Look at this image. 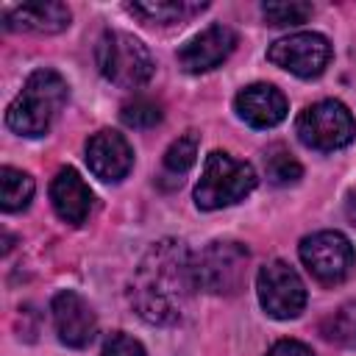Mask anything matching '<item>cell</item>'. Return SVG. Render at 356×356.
<instances>
[{"label": "cell", "instance_id": "obj_1", "mask_svg": "<svg viewBox=\"0 0 356 356\" xmlns=\"http://www.w3.org/2000/svg\"><path fill=\"white\" fill-rule=\"evenodd\" d=\"M192 253L178 239L156 242L139 261L131 278L128 300L134 312L150 325H172L197 289Z\"/></svg>", "mask_w": 356, "mask_h": 356}, {"label": "cell", "instance_id": "obj_2", "mask_svg": "<svg viewBox=\"0 0 356 356\" xmlns=\"http://www.w3.org/2000/svg\"><path fill=\"white\" fill-rule=\"evenodd\" d=\"M67 103V81L56 70H36L28 75L22 92L11 100L6 122L22 136H42Z\"/></svg>", "mask_w": 356, "mask_h": 356}, {"label": "cell", "instance_id": "obj_3", "mask_svg": "<svg viewBox=\"0 0 356 356\" xmlns=\"http://www.w3.org/2000/svg\"><path fill=\"white\" fill-rule=\"evenodd\" d=\"M256 189V170L248 161L234 159L225 150H211L203 164V175L195 186V203L203 211H214L245 200Z\"/></svg>", "mask_w": 356, "mask_h": 356}, {"label": "cell", "instance_id": "obj_4", "mask_svg": "<svg viewBox=\"0 0 356 356\" xmlns=\"http://www.w3.org/2000/svg\"><path fill=\"white\" fill-rule=\"evenodd\" d=\"M97 70L106 81L122 89H139L153 78V56L150 50L125 31H106L95 47Z\"/></svg>", "mask_w": 356, "mask_h": 356}, {"label": "cell", "instance_id": "obj_5", "mask_svg": "<svg viewBox=\"0 0 356 356\" xmlns=\"http://www.w3.org/2000/svg\"><path fill=\"white\" fill-rule=\"evenodd\" d=\"M250 253L242 242L214 239L195 259V284L209 295H236L245 286Z\"/></svg>", "mask_w": 356, "mask_h": 356}, {"label": "cell", "instance_id": "obj_6", "mask_svg": "<svg viewBox=\"0 0 356 356\" xmlns=\"http://www.w3.org/2000/svg\"><path fill=\"white\" fill-rule=\"evenodd\" d=\"M295 131L306 147L328 153V150H339L353 142L356 122L348 106H342L339 100H320L300 111Z\"/></svg>", "mask_w": 356, "mask_h": 356}, {"label": "cell", "instance_id": "obj_7", "mask_svg": "<svg viewBox=\"0 0 356 356\" xmlns=\"http://www.w3.org/2000/svg\"><path fill=\"white\" fill-rule=\"evenodd\" d=\"M300 261L320 284H342L353 270V245L339 231H317L300 242Z\"/></svg>", "mask_w": 356, "mask_h": 356}, {"label": "cell", "instance_id": "obj_8", "mask_svg": "<svg viewBox=\"0 0 356 356\" xmlns=\"http://www.w3.org/2000/svg\"><path fill=\"white\" fill-rule=\"evenodd\" d=\"M256 292L261 309L275 320H292L306 306V286L300 275L281 259L267 261L256 275Z\"/></svg>", "mask_w": 356, "mask_h": 356}, {"label": "cell", "instance_id": "obj_9", "mask_svg": "<svg viewBox=\"0 0 356 356\" xmlns=\"http://www.w3.org/2000/svg\"><path fill=\"white\" fill-rule=\"evenodd\" d=\"M267 58L298 78H317L331 58V44L323 33H292L273 42Z\"/></svg>", "mask_w": 356, "mask_h": 356}, {"label": "cell", "instance_id": "obj_10", "mask_svg": "<svg viewBox=\"0 0 356 356\" xmlns=\"http://www.w3.org/2000/svg\"><path fill=\"white\" fill-rule=\"evenodd\" d=\"M50 312H53V325H56V334L64 345L70 348H86L92 339H95V331H97V317H95V309L72 289H64L53 298L50 303Z\"/></svg>", "mask_w": 356, "mask_h": 356}, {"label": "cell", "instance_id": "obj_11", "mask_svg": "<svg viewBox=\"0 0 356 356\" xmlns=\"http://www.w3.org/2000/svg\"><path fill=\"white\" fill-rule=\"evenodd\" d=\"M234 44H236V33L228 25L214 22L206 31H200L197 36H192L175 53V58H178V67L186 72H206V70L220 67L231 56Z\"/></svg>", "mask_w": 356, "mask_h": 356}, {"label": "cell", "instance_id": "obj_12", "mask_svg": "<svg viewBox=\"0 0 356 356\" xmlns=\"http://www.w3.org/2000/svg\"><path fill=\"white\" fill-rule=\"evenodd\" d=\"M86 164L100 181H122L134 167V150L117 131H97L86 142Z\"/></svg>", "mask_w": 356, "mask_h": 356}, {"label": "cell", "instance_id": "obj_13", "mask_svg": "<svg viewBox=\"0 0 356 356\" xmlns=\"http://www.w3.org/2000/svg\"><path fill=\"white\" fill-rule=\"evenodd\" d=\"M70 8L58 0H36L19 3L3 11L6 31H31V33H58L70 25Z\"/></svg>", "mask_w": 356, "mask_h": 356}, {"label": "cell", "instance_id": "obj_14", "mask_svg": "<svg viewBox=\"0 0 356 356\" xmlns=\"http://www.w3.org/2000/svg\"><path fill=\"white\" fill-rule=\"evenodd\" d=\"M236 114L253 128H273L286 117V97L273 83H250L234 100Z\"/></svg>", "mask_w": 356, "mask_h": 356}, {"label": "cell", "instance_id": "obj_15", "mask_svg": "<svg viewBox=\"0 0 356 356\" xmlns=\"http://www.w3.org/2000/svg\"><path fill=\"white\" fill-rule=\"evenodd\" d=\"M50 200H53L56 214L64 222L81 225L89 217V209H92V189L78 175V170L64 167V170L56 172L53 184H50Z\"/></svg>", "mask_w": 356, "mask_h": 356}, {"label": "cell", "instance_id": "obj_16", "mask_svg": "<svg viewBox=\"0 0 356 356\" xmlns=\"http://www.w3.org/2000/svg\"><path fill=\"white\" fill-rule=\"evenodd\" d=\"M134 17H139L147 25H178L189 17L209 8V3H192V0H139L125 6Z\"/></svg>", "mask_w": 356, "mask_h": 356}, {"label": "cell", "instance_id": "obj_17", "mask_svg": "<svg viewBox=\"0 0 356 356\" xmlns=\"http://www.w3.org/2000/svg\"><path fill=\"white\" fill-rule=\"evenodd\" d=\"M33 178L22 170L3 167L0 170V206L3 211H19L31 203L33 197Z\"/></svg>", "mask_w": 356, "mask_h": 356}, {"label": "cell", "instance_id": "obj_18", "mask_svg": "<svg viewBox=\"0 0 356 356\" xmlns=\"http://www.w3.org/2000/svg\"><path fill=\"white\" fill-rule=\"evenodd\" d=\"M320 331L328 342L342 345V348H356V300L342 303L337 312H331L323 323Z\"/></svg>", "mask_w": 356, "mask_h": 356}, {"label": "cell", "instance_id": "obj_19", "mask_svg": "<svg viewBox=\"0 0 356 356\" xmlns=\"http://www.w3.org/2000/svg\"><path fill=\"white\" fill-rule=\"evenodd\" d=\"M264 172L270 178V184L289 186V184H298V178L303 175V167L284 145H273L264 153Z\"/></svg>", "mask_w": 356, "mask_h": 356}, {"label": "cell", "instance_id": "obj_20", "mask_svg": "<svg viewBox=\"0 0 356 356\" xmlns=\"http://www.w3.org/2000/svg\"><path fill=\"white\" fill-rule=\"evenodd\" d=\"M197 159V134L195 131H186L184 136H178L167 153H164V170L172 172V175H184Z\"/></svg>", "mask_w": 356, "mask_h": 356}, {"label": "cell", "instance_id": "obj_21", "mask_svg": "<svg viewBox=\"0 0 356 356\" xmlns=\"http://www.w3.org/2000/svg\"><path fill=\"white\" fill-rule=\"evenodd\" d=\"M161 117H164L161 106L156 100H150V97H134L120 111V120L128 128H153V125L161 122Z\"/></svg>", "mask_w": 356, "mask_h": 356}, {"label": "cell", "instance_id": "obj_22", "mask_svg": "<svg viewBox=\"0 0 356 356\" xmlns=\"http://www.w3.org/2000/svg\"><path fill=\"white\" fill-rule=\"evenodd\" d=\"M261 14L270 25L284 28V25H300L312 17V3H300V0H284V3H264Z\"/></svg>", "mask_w": 356, "mask_h": 356}, {"label": "cell", "instance_id": "obj_23", "mask_svg": "<svg viewBox=\"0 0 356 356\" xmlns=\"http://www.w3.org/2000/svg\"><path fill=\"white\" fill-rule=\"evenodd\" d=\"M100 356H145V348H142L134 337L117 331V334H111V337L106 339Z\"/></svg>", "mask_w": 356, "mask_h": 356}, {"label": "cell", "instance_id": "obj_24", "mask_svg": "<svg viewBox=\"0 0 356 356\" xmlns=\"http://www.w3.org/2000/svg\"><path fill=\"white\" fill-rule=\"evenodd\" d=\"M267 356H314L303 342H295V339H281L270 348Z\"/></svg>", "mask_w": 356, "mask_h": 356}, {"label": "cell", "instance_id": "obj_25", "mask_svg": "<svg viewBox=\"0 0 356 356\" xmlns=\"http://www.w3.org/2000/svg\"><path fill=\"white\" fill-rule=\"evenodd\" d=\"M348 211H350V217L356 220V192L348 195Z\"/></svg>", "mask_w": 356, "mask_h": 356}]
</instances>
